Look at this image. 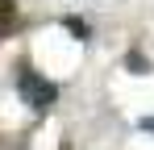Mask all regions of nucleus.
Wrapping results in <instances>:
<instances>
[{
	"mask_svg": "<svg viewBox=\"0 0 154 150\" xmlns=\"http://www.w3.org/2000/svg\"><path fill=\"white\" fill-rule=\"evenodd\" d=\"M0 150H29V142L21 138V133H17V138H13V133H4V138H0Z\"/></svg>",
	"mask_w": 154,
	"mask_h": 150,
	"instance_id": "3",
	"label": "nucleus"
},
{
	"mask_svg": "<svg viewBox=\"0 0 154 150\" xmlns=\"http://www.w3.org/2000/svg\"><path fill=\"white\" fill-rule=\"evenodd\" d=\"M17 92H21V100H25L33 113H46L54 100H58V88H54L50 79H42L33 67H17Z\"/></svg>",
	"mask_w": 154,
	"mask_h": 150,
	"instance_id": "1",
	"label": "nucleus"
},
{
	"mask_svg": "<svg viewBox=\"0 0 154 150\" xmlns=\"http://www.w3.org/2000/svg\"><path fill=\"white\" fill-rule=\"evenodd\" d=\"M13 25H21V13H17V4H13V0H0V42L13 33Z\"/></svg>",
	"mask_w": 154,
	"mask_h": 150,
	"instance_id": "2",
	"label": "nucleus"
},
{
	"mask_svg": "<svg viewBox=\"0 0 154 150\" xmlns=\"http://www.w3.org/2000/svg\"><path fill=\"white\" fill-rule=\"evenodd\" d=\"M142 129H154V117H146V121H142Z\"/></svg>",
	"mask_w": 154,
	"mask_h": 150,
	"instance_id": "5",
	"label": "nucleus"
},
{
	"mask_svg": "<svg viewBox=\"0 0 154 150\" xmlns=\"http://www.w3.org/2000/svg\"><path fill=\"white\" fill-rule=\"evenodd\" d=\"M67 29H71V33H75L79 42H83V38H88V25L79 21V17H67Z\"/></svg>",
	"mask_w": 154,
	"mask_h": 150,
	"instance_id": "4",
	"label": "nucleus"
}]
</instances>
